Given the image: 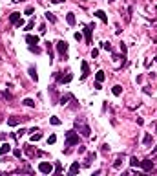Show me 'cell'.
I'll use <instances>...</instances> for the list:
<instances>
[{"label":"cell","mask_w":157,"mask_h":176,"mask_svg":"<svg viewBox=\"0 0 157 176\" xmlns=\"http://www.w3.org/2000/svg\"><path fill=\"white\" fill-rule=\"evenodd\" d=\"M112 92H113V96H117V97H119L121 94H122V86H121V84H115V86L112 88Z\"/></svg>","instance_id":"cell-18"},{"label":"cell","mask_w":157,"mask_h":176,"mask_svg":"<svg viewBox=\"0 0 157 176\" xmlns=\"http://www.w3.org/2000/svg\"><path fill=\"white\" fill-rule=\"evenodd\" d=\"M75 127L79 128V132L82 134L84 138H90V136H91V128L88 127V125H82V123H79V121H75Z\"/></svg>","instance_id":"cell-4"},{"label":"cell","mask_w":157,"mask_h":176,"mask_svg":"<svg viewBox=\"0 0 157 176\" xmlns=\"http://www.w3.org/2000/svg\"><path fill=\"white\" fill-rule=\"evenodd\" d=\"M108 2H115V0H108Z\"/></svg>","instance_id":"cell-44"},{"label":"cell","mask_w":157,"mask_h":176,"mask_svg":"<svg viewBox=\"0 0 157 176\" xmlns=\"http://www.w3.org/2000/svg\"><path fill=\"white\" fill-rule=\"evenodd\" d=\"M75 97L71 96V94H66V96H62V97H60V105H66L68 103V101H73Z\"/></svg>","instance_id":"cell-16"},{"label":"cell","mask_w":157,"mask_h":176,"mask_svg":"<svg viewBox=\"0 0 157 176\" xmlns=\"http://www.w3.org/2000/svg\"><path fill=\"white\" fill-rule=\"evenodd\" d=\"M22 103H24L26 106H29V108H33V106H35V101H33L31 97H26V99L22 101Z\"/></svg>","instance_id":"cell-22"},{"label":"cell","mask_w":157,"mask_h":176,"mask_svg":"<svg viewBox=\"0 0 157 176\" xmlns=\"http://www.w3.org/2000/svg\"><path fill=\"white\" fill-rule=\"evenodd\" d=\"M26 154H28V156H35V152H33L31 145H26Z\"/></svg>","instance_id":"cell-30"},{"label":"cell","mask_w":157,"mask_h":176,"mask_svg":"<svg viewBox=\"0 0 157 176\" xmlns=\"http://www.w3.org/2000/svg\"><path fill=\"white\" fill-rule=\"evenodd\" d=\"M141 167H142V171L150 172V171L154 169V161H152V160H142V161H141Z\"/></svg>","instance_id":"cell-9"},{"label":"cell","mask_w":157,"mask_h":176,"mask_svg":"<svg viewBox=\"0 0 157 176\" xmlns=\"http://www.w3.org/2000/svg\"><path fill=\"white\" fill-rule=\"evenodd\" d=\"M13 156H15V158H20V156H22V152H20V149H15V151H13Z\"/></svg>","instance_id":"cell-35"},{"label":"cell","mask_w":157,"mask_h":176,"mask_svg":"<svg viewBox=\"0 0 157 176\" xmlns=\"http://www.w3.org/2000/svg\"><path fill=\"white\" fill-rule=\"evenodd\" d=\"M155 132H157V128H155Z\"/></svg>","instance_id":"cell-46"},{"label":"cell","mask_w":157,"mask_h":176,"mask_svg":"<svg viewBox=\"0 0 157 176\" xmlns=\"http://www.w3.org/2000/svg\"><path fill=\"white\" fill-rule=\"evenodd\" d=\"M53 171H55V174H60V172H62V165H60L59 161H57V163H55V167H53Z\"/></svg>","instance_id":"cell-27"},{"label":"cell","mask_w":157,"mask_h":176,"mask_svg":"<svg viewBox=\"0 0 157 176\" xmlns=\"http://www.w3.org/2000/svg\"><path fill=\"white\" fill-rule=\"evenodd\" d=\"M46 50H47V53H50V63H53V46H51L50 40L46 42Z\"/></svg>","instance_id":"cell-15"},{"label":"cell","mask_w":157,"mask_h":176,"mask_svg":"<svg viewBox=\"0 0 157 176\" xmlns=\"http://www.w3.org/2000/svg\"><path fill=\"white\" fill-rule=\"evenodd\" d=\"M130 165H132V167H141V161L135 156H132V158H130Z\"/></svg>","instance_id":"cell-23"},{"label":"cell","mask_w":157,"mask_h":176,"mask_svg":"<svg viewBox=\"0 0 157 176\" xmlns=\"http://www.w3.org/2000/svg\"><path fill=\"white\" fill-rule=\"evenodd\" d=\"M86 152V147L84 145H79V154H84Z\"/></svg>","instance_id":"cell-38"},{"label":"cell","mask_w":157,"mask_h":176,"mask_svg":"<svg viewBox=\"0 0 157 176\" xmlns=\"http://www.w3.org/2000/svg\"><path fill=\"white\" fill-rule=\"evenodd\" d=\"M22 119H28V118H17V116H13V118L8 119V125H9V127H17Z\"/></svg>","instance_id":"cell-11"},{"label":"cell","mask_w":157,"mask_h":176,"mask_svg":"<svg viewBox=\"0 0 157 176\" xmlns=\"http://www.w3.org/2000/svg\"><path fill=\"white\" fill-rule=\"evenodd\" d=\"M38 31H40V33H46V26L42 24V26H40V28H38Z\"/></svg>","instance_id":"cell-42"},{"label":"cell","mask_w":157,"mask_h":176,"mask_svg":"<svg viewBox=\"0 0 157 176\" xmlns=\"http://www.w3.org/2000/svg\"><path fill=\"white\" fill-rule=\"evenodd\" d=\"M154 152H157V147H154Z\"/></svg>","instance_id":"cell-43"},{"label":"cell","mask_w":157,"mask_h":176,"mask_svg":"<svg viewBox=\"0 0 157 176\" xmlns=\"http://www.w3.org/2000/svg\"><path fill=\"white\" fill-rule=\"evenodd\" d=\"M121 51L126 53V44H124V42H121Z\"/></svg>","instance_id":"cell-40"},{"label":"cell","mask_w":157,"mask_h":176,"mask_svg":"<svg viewBox=\"0 0 157 176\" xmlns=\"http://www.w3.org/2000/svg\"><path fill=\"white\" fill-rule=\"evenodd\" d=\"M155 63H157V57H155Z\"/></svg>","instance_id":"cell-45"},{"label":"cell","mask_w":157,"mask_h":176,"mask_svg":"<svg viewBox=\"0 0 157 176\" xmlns=\"http://www.w3.org/2000/svg\"><path fill=\"white\" fill-rule=\"evenodd\" d=\"M28 72H29V77H31V79H33V81H35V83H37V81H38V75H37V70H35V68H33V66H31V68H29Z\"/></svg>","instance_id":"cell-19"},{"label":"cell","mask_w":157,"mask_h":176,"mask_svg":"<svg viewBox=\"0 0 157 176\" xmlns=\"http://www.w3.org/2000/svg\"><path fill=\"white\" fill-rule=\"evenodd\" d=\"M11 151V145H8V143H4L2 147H0V156H4V154H8Z\"/></svg>","instance_id":"cell-17"},{"label":"cell","mask_w":157,"mask_h":176,"mask_svg":"<svg viewBox=\"0 0 157 176\" xmlns=\"http://www.w3.org/2000/svg\"><path fill=\"white\" fill-rule=\"evenodd\" d=\"M80 143V138L77 132L73 130H68L66 132V147H73V145H79Z\"/></svg>","instance_id":"cell-1"},{"label":"cell","mask_w":157,"mask_h":176,"mask_svg":"<svg viewBox=\"0 0 157 176\" xmlns=\"http://www.w3.org/2000/svg\"><path fill=\"white\" fill-rule=\"evenodd\" d=\"M95 158H97V154H95V152H88V156H86V161H84V165L88 167V165H90V163H91V161H93Z\"/></svg>","instance_id":"cell-14"},{"label":"cell","mask_w":157,"mask_h":176,"mask_svg":"<svg viewBox=\"0 0 157 176\" xmlns=\"http://www.w3.org/2000/svg\"><path fill=\"white\" fill-rule=\"evenodd\" d=\"M104 77H106V75H104V72H102V70H99L97 73H95V79H97L99 83H102V81H104Z\"/></svg>","instance_id":"cell-21"},{"label":"cell","mask_w":157,"mask_h":176,"mask_svg":"<svg viewBox=\"0 0 157 176\" xmlns=\"http://www.w3.org/2000/svg\"><path fill=\"white\" fill-rule=\"evenodd\" d=\"M91 57L97 59V57H99V50H91Z\"/></svg>","instance_id":"cell-37"},{"label":"cell","mask_w":157,"mask_h":176,"mask_svg":"<svg viewBox=\"0 0 157 176\" xmlns=\"http://www.w3.org/2000/svg\"><path fill=\"white\" fill-rule=\"evenodd\" d=\"M38 171L42 174H51L53 172V165L50 163V161H40L38 163Z\"/></svg>","instance_id":"cell-5"},{"label":"cell","mask_w":157,"mask_h":176,"mask_svg":"<svg viewBox=\"0 0 157 176\" xmlns=\"http://www.w3.org/2000/svg\"><path fill=\"white\" fill-rule=\"evenodd\" d=\"M80 171V165H79V161H75V163H71V167H70V171H68V172H70V174H77Z\"/></svg>","instance_id":"cell-13"},{"label":"cell","mask_w":157,"mask_h":176,"mask_svg":"<svg viewBox=\"0 0 157 176\" xmlns=\"http://www.w3.org/2000/svg\"><path fill=\"white\" fill-rule=\"evenodd\" d=\"M9 22L13 26H17V28H22L24 26V20H22V17H20V13H11L9 15Z\"/></svg>","instance_id":"cell-3"},{"label":"cell","mask_w":157,"mask_h":176,"mask_svg":"<svg viewBox=\"0 0 157 176\" xmlns=\"http://www.w3.org/2000/svg\"><path fill=\"white\" fill-rule=\"evenodd\" d=\"M66 20H68V24H70V26H75V15H73V13H68Z\"/></svg>","instance_id":"cell-20"},{"label":"cell","mask_w":157,"mask_h":176,"mask_svg":"<svg viewBox=\"0 0 157 176\" xmlns=\"http://www.w3.org/2000/svg\"><path fill=\"white\" fill-rule=\"evenodd\" d=\"M55 141H57V136H55V134H51V136L47 138V145H53Z\"/></svg>","instance_id":"cell-29"},{"label":"cell","mask_w":157,"mask_h":176,"mask_svg":"<svg viewBox=\"0 0 157 176\" xmlns=\"http://www.w3.org/2000/svg\"><path fill=\"white\" fill-rule=\"evenodd\" d=\"M55 77H57V83L62 84V83H70V81L73 79V73H66V75H62L60 72H57V73H55Z\"/></svg>","instance_id":"cell-6"},{"label":"cell","mask_w":157,"mask_h":176,"mask_svg":"<svg viewBox=\"0 0 157 176\" xmlns=\"http://www.w3.org/2000/svg\"><path fill=\"white\" fill-rule=\"evenodd\" d=\"M93 15H95V17H97V18H100V20H102V22H108V17H106V13H104V11H102V9H97V11H95V13H93Z\"/></svg>","instance_id":"cell-12"},{"label":"cell","mask_w":157,"mask_h":176,"mask_svg":"<svg viewBox=\"0 0 157 176\" xmlns=\"http://www.w3.org/2000/svg\"><path fill=\"white\" fill-rule=\"evenodd\" d=\"M50 123L55 125V127H59V125H60V119H59L57 116H53V118H50Z\"/></svg>","instance_id":"cell-26"},{"label":"cell","mask_w":157,"mask_h":176,"mask_svg":"<svg viewBox=\"0 0 157 176\" xmlns=\"http://www.w3.org/2000/svg\"><path fill=\"white\" fill-rule=\"evenodd\" d=\"M121 163H122V156H119L117 160H115V163H113V169H119V167H121Z\"/></svg>","instance_id":"cell-31"},{"label":"cell","mask_w":157,"mask_h":176,"mask_svg":"<svg viewBox=\"0 0 157 176\" xmlns=\"http://www.w3.org/2000/svg\"><path fill=\"white\" fill-rule=\"evenodd\" d=\"M46 18H47V20H50V22H53V24H55V22H57V17H55V15H53V13H50V11H46Z\"/></svg>","instance_id":"cell-24"},{"label":"cell","mask_w":157,"mask_h":176,"mask_svg":"<svg viewBox=\"0 0 157 176\" xmlns=\"http://www.w3.org/2000/svg\"><path fill=\"white\" fill-rule=\"evenodd\" d=\"M73 37H75V40H79V42H80V40H82V33H79V31H77Z\"/></svg>","instance_id":"cell-36"},{"label":"cell","mask_w":157,"mask_h":176,"mask_svg":"<svg viewBox=\"0 0 157 176\" xmlns=\"http://www.w3.org/2000/svg\"><path fill=\"white\" fill-rule=\"evenodd\" d=\"M38 35H31V33H28V35H26V42H28L29 46H33V44H38Z\"/></svg>","instance_id":"cell-10"},{"label":"cell","mask_w":157,"mask_h":176,"mask_svg":"<svg viewBox=\"0 0 157 176\" xmlns=\"http://www.w3.org/2000/svg\"><path fill=\"white\" fill-rule=\"evenodd\" d=\"M95 30V24H90L84 28V39H86V44H91V31Z\"/></svg>","instance_id":"cell-7"},{"label":"cell","mask_w":157,"mask_h":176,"mask_svg":"<svg viewBox=\"0 0 157 176\" xmlns=\"http://www.w3.org/2000/svg\"><path fill=\"white\" fill-rule=\"evenodd\" d=\"M38 139H42V134H40V132L31 134V141H38Z\"/></svg>","instance_id":"cell-28"},{"label":"cell","mask_w":157,"mask_h":176,"mask_svg":"<svg viewBox=\"0 0 157 176\" xmlns=\"http://www.w3.org/2000/svg\"><path fill=\"white\" fill-rule=\"evenodd\" d=\"M142 143L144 145H150V143H154V138H152V134H146L144 139H142Z\"/></svg>","instance_id":"cell-25"},{"label":"cell","mask_w":157,"mask_h":176,"mask_svg":"<svg viewBox=\"0 0 157 176\" xmlns=\"http://www.w3.org/2000/svg\"><path fill=\"white\" fill-rule=\"evenodd\" d=\"M55 46H57V51L62 55V61H66L68 59V42L66 40H59Z\"/></svg>","instance_id":"cell-2"},{"label":"cell","mask_w":157,"mask_h":176,"mask_svg":"<svg viewBox=\"0 0 157 176\" xmlns=\"http://www.w3.org/2000/svg\"><path fill=\"white\" fill-rule=\"evenodd\" d=\"M108 151H110V145L104 143V145H102V152H108Z\"/></svg>","instance_id":"cell-39"},{"label":"cell","mask_w":157,"mask_h":176,"mask_svg":"<svg viewBox=\"0 0 157 176\" xmlns=\"http://www.w3.org/2000/svg\"><path fill=\"white\" fill-rule=\"evenodd\" d=\"M29 51H33V53H40V48L35 44V46H29Z\"/></svg>","instance_id":"cell-33"},{"label":"cell","mask_w":157,"mask_h":176,"mask_svg":"<svg viewBox=\"0 0 157 176\" xmlns=\"http://www.w3.org/2000/svg\"><path fill=\"white\" fill-rule=\"evenodd\" d=\"M102 48L108 50V51H112V44H110V42H102Z\"/></svg>","instance_id":"cell-34"},{"label":"cell","mask_w":157,"mask_h":176,"mask_svg":"<svg viewBox=\"0 0 157 176\" xmlns=\"http://www.w3.org/2000/svg\"><path fill=\"white\" fill-rule=\"evenodd\" d=\"M33 26H35V20H29V22L26 24V31H29V30H33Z\"/></svg>","instance_id":"cell-32"},{"label":"cell","mask_w":157,"mask_h":176,"mask_svg":"<svg viewBox=\"0 0 157 176\" xmlns=\"http://www.w3.org/2000/svg\"><path fill=\"white\" fill-rule=\"evenodd\" d=\"M24 13H26V15H31V13H33V8H26Z\"/></svg>","instance_id":"cell-41"},{"label":"cell","mask_w":157,"mask_h":176,"mask_svg":"<svg viewBox=\"0 0 157 176\" xmlns=\"http://www.w3.org/2000/svg\"><path fill=\"white\" fill-rule=\"evenodd\" d=\"M80 70H82V73H80V79H86L88 75H90V66H88L86 61H82V63H80Z\"/></svg>","instance_id":"cell-8"}]
</instances>
